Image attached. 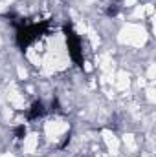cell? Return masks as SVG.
I'll use <instances>...</instances> for the list:
<instances>
[{
    "instance_id": "1",
    "label": "cell",
    "mask_w": 156,
    "mask_h": 157,
    "mask_svg": "<svg viewBox=\"0 0 156 157\" xmlns=\"http://www.w3.org/2000/svg\"><path fill=\"white\" fill-rule=\"evenodd\" d=\"M145 39H147L145 29L142 26H138V24H129L119 33V40L123 44H129V46H143Z\"/></svg>"
},
{
    "instance_id": "2",
    "label": "cell",
    "mask_w": 156,
    "mask_h": 157,
    "mask_svg": "<svg viewBox=\"0 0 156 157\" xmlns=\"http://www.w3.org/2000/svg\"><path fill=\"white\" fill-rule=\"evenodd\" d=\"M68 130V124L66 122H63V121H50V122H46V126H44V132H46V135L50 137V139H57L63 132H66Z\"/></svg>"
},
{
    "instance_id": "3",
    "label": "cell",
    "mask_w": 156,
    "mask_h": 157,
    "mask_svg": "<svg viewBox=\"0 0 156 157\" xmlns=\"http://www.w3.org/2000/svg\"><path fill=\"white\" fill-rule=\"evenodd\" d=\"M103 139H105V143H107L109 152H110L112 155H116V154H117V148H119V141H117V137L112 133V132L105 130V132H103Z\"/></svg>"
},
{
    "instance_id": "4",
    "label": "cell",
    "mask_w": 156,
    "mask_h": 157,
    "mask_svg": "<svg viewBox=\"0 0 156 157\" xmlns=\"http://www.w3.org/2000/svg\"><path fill=\"white\" fill-rule=\"evenodd\" d=\"M39 146V137L35 133H30L26 139H24V152L26 154H33Z\"/></svg>"
},
{
    "instance_id": "5",
    "label": "cell",
    "mask_w": 156,
    "mask_h": 157,
    "mask_svg": "<svg viewBox=\"0 0 156 157\" xmlns=\"http://www.w3.org/2000/svg\"><path fill=\"white\" fill-rule=\"evenodd\" d=\"M114 84H116L117 90H121V91H125V90H129V86H130V78L129 75L125 73V71H119L114 78Z\"/></svg>"
},
{
    "instance_id": "6",
    "label": "cell",
    "mask_w": 156,
    "mask_h": 157,
    "mask_svg": "<svg viewBox=\"0 0 156 157\" xmlns=\"http://www.w3.org/2000/svg\"><path fill=\"white\" fill-rule=\"evenodd\" d=\"M7 99H9V102H11L15 108H18V110H20V108H24V97H22L15 88L7 93Z\"/></svg>"
},
{
    "instance_id": "7",
    "label": "cell",
    "mask_w": 156,
    "mask_h": 157,
    "mask_svg": "<svg viewBox=\"0 0 156 157\" xmlns=\"http://www.w3.org/2000/svg\"><path fill=\"white\" fill-rule=\"evenodd\" d=\"M123 143H125V146H127L129 150H134V148H136V143H134V137H132V135H125V137H123Z\"/></svg>"
},
{
    "instance_id": "8",
    "label": "cell",
    "mask_w": 156,
    "mask_h": 157,
    "mask_svg": "<svg viewBox=\"0 0 156 157\" xmlns=\"http://www.w3.org/2000/svg\"><path fill=\"white\" fill-rule=\"evenodd\" d=\"M28 59H30L35 66H39V64H40V57L35 53V51H33V49H30V51H28Z\"/></svg>"
},
{
    "instance_id": "9",
    "label": "cell",
    "mask_w": 156,
    "mask_h": 157,
    "mask_svg": "<svg viewBox=\"0 0 156 157\" xmlns=\"http://www.w3.org/2000/svg\"><path fill=\"white\" fill-rule=\"evenodd\" d=\"M134 17L136 18H143L145 17V6H138L136 11H134Z\"/></svg>"
},
{
    "instance_id": "10",
    "label": "cell",
    "mask_w": 156,
    "mask_h": 157,
    "mask_svg": "<svg viewBox=\"0 0 156 157\" xmlns=\"http://www.w3.org/2000/svg\"><path fill=\"white\" fill-rule=\"evenodd\" d=\"M147 78H149L151 82L154 80V64H151V66H149V70H147Z\"/></svg>"
},
{
    "instance_id": "11",
    "label": "cell",
    "mask_w": 156,
    "mask_h": 157,
    "mask_svg": "<svg viewBox=\"0 0 156 157\" xmlns=\"http://www.w3.org/2000/svg\"><path fill=\"white\" fill-rule=\"evenodd\" d=\"M147 99H149L151 102H154V90H153V88L147 90Z\"/></svg>"
},
{
    "instance_id": "12",
    "label": "cell",
    "mask_w": 156,
    "mask_h": 157,
    "mask_svg": "<svg viewBox=\"0 0 156 157\" xmlns=\"http://www.w3.org/2000/svg\"><path fill=\"white\" fill-rule=\"evenodd\" d=\"M17 71H18V77H20V78H26V77H28V71H26L24 68H18Z\"/></svg>"
},
{
    "instance_id": "13",
    "label": "cell",
    "mask_w": 156,
    "mask_h": 157,
    "mask_svg": "<svg viewBox=\"0 0 156 157\" xmlns=\"http://www.w3.org/2000/svg\"><path fill=\"white\" fill-rule=\"evenodd\" d=\"M132 4H136V0H125V6H132Z\"/></svg>"
},
{
    "instance_id": "14",
    "label": "cell",
    "mask_w": 156,
    "mask_h": 157,
    "mask_svg": "<svg viewBox=\"0 0 156 157\" xmlns=\"http://www.w3.org/2000/svg\"><path fill=\"white\" fill-rule=\"evenodd\" d=\"M0 157H13V155H11V154H2Z\"/></svg>"
}]
</instances>
